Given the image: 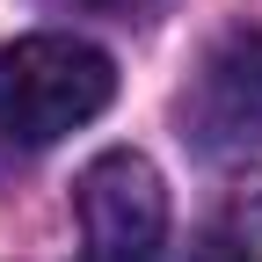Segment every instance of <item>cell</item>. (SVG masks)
<instances>
[{
  "mask_svg": "<svg viewBox=\"0 0 262 262\" xmlns=\"http://www.w3.org/2000/svg\"><path fill=\"white\" fill-rule=\"evenodd\" d=\"M58 8H80V15H117V22H131V15L160 8V0H58Z\"/></svg>",
  "mask_w": 262,
  "mask_h": 262,
  "instance_id": "cell-5",
  "label": "cell"
},
{
  "mask_svg": "<svg viewBox=\"0 0 262 262\" xmlns=\"http://www.w3.org/2000/svg\"><path fill=\"white\" fill-rule=\"evenodd\" d=\"M175 117H182V139L204 153L262 139V29H233V37H219L204 51Z\"/></svg>",
  "mask_w": 262,
  "mask_h": 262,
  "instance_id": "cell-3",
  "label": "cell"
},
{
  "mask_svg": "<svg viewBox=\"0 0 262 262\" xmlns=\"http://www.w3.org/2000/svg\"><path fill=\"white\" fill-rule=\"evenodd\" d=\"M88 262H153L168 241V182L146 153H95L73 182Z\"/></svg>",
  "mask_w": 262,
  "mask_h": 262,
  "instance_id": "cell-2",
  "label": "cell"
},
{
  "mask_svg": "<svg viewBox=\"0 0 262 262\" xmlns=\"http://www.w3.org/2000/svg\"><path fill=\"white\" fill-rule=\"evenodd\" d=\"M189 262H262V248L248 233H226V226H219V233H204V241L189 248Z\"/></svg>",
  "mask_w": 262,
  "mask_h": 262,
  "instance_id": "cell-4",
  "label": "cell"
},
{
  "mask_svg": "<svg viewBox=\"0 0 262 262\" xmlns=\"http://www.w3.org/2000/svg\"><path fill=\"white\" fill-rule=\"evenodd\" d=\"M110 95H117V66L80 37L44 29V37L0 44V175L29 168L66 131L95 124Z\"/></svg>",
  "mask_w": 262,
  "mask_h": 262,
  "instance_id": "cell-1",
  "label": "cell"
}]
</instances>
